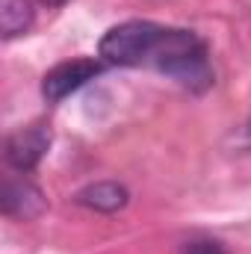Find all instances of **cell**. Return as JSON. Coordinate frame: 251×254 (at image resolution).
Listing matches in <instances>:
<instances>
[{
    "label": "cell",
    "instance_id": "obj_5",
    "mask_svg": "<svg viewBox=\"0 0 251 254\" xmlns=\"http://www.w3.org/2000/svg\"><path fill=\"white\" fill-rule=\"evenodd\" d=\"M48 210V198L33 181L27 178H6L0 190V213L6 219L33 222Z\"/></svg>",
    "mask_w": 251,
    "mask_h": 254
},
{
    "label": "cell",
    "instance_id": "obj_2",
    "mask_svg": "<svg viewBox=\"0 0 251 254\" xmlns=\"http://www.w3.org/2000/svg\"><path fill=\"white\" fill-rule=\"evenodd\" d=\"M166 36L163 24L154 21H125L110 27L101 42H98V57L107 65H122V68H142L148 65Z\"/></svg>",
    "mask_w": 251,
    "mask_h": 254
},
{
    "label": "cell",
    "instance_id": "obj_4",
    "mask_svg": "<svg viewBox=\"0 0 251 254\" xmlns=\"http://www.w3.org/2000/svg\"><path fill=\"white\" fill-rule=\"evenodd\" d=\"M48 148H51V127L30 125V127L12 133V136L6 139L3 157H6V166H9V169L27 175V172H33V169L45 160Z\"/></svg>",
    "mask_w": 251,
    "mask_h": 254
},
{
    "label": "cell",
    "instance_id": "obj_6",
    "mask_svg": "<svg viewBox=\"0 0 251 254\" xmlns=\"http://www.w3.org/2000/svg\"><path fill=\"white\" fill-rule=\"evenodd\" d=\"M127 201H130V192L127 187L116 184V181H98V184H89L74 195V204L86 207V210H95V213H119L125 210Z\"/></svg>",
    "mask_w": 251,
    "mask_h": 254
},
{
    "label": "cell",
    "instance_id": "obj_3",
    "mask_svg": "<svg viewBox=\"0 0 251 254\" xmlns=\"http://www.w3.org/2000/svg\"><path fill=\"white\" fill-rule=\"evenodd\" d=\"M104 68H107L104 60H92V57H80V60L54 65L42 80V95L48 104H60L68 95H74L77 89H83L86 83H92L95 77H101Z\"/></svg>",
    "mask_w": 251,
    "mask_h": 254
},
{
    "label": "cell",
    "instance_id": "obj_7",
    "mask_svg": "<svg viewBox=\"0 0 251 254\" xmlns=\"http://www.w3.org/2000/svg\"><path fill=\"white\" fill-rule=\"evenodd\" d=\"M33 21H36L33 0H0V36H3V42L27 36Z\"/></svg>",
    "mask_w": 251,
    "mask_h": 254
},
{
    "label": "cell",
    "instance_id": "obj_8",
    "mask_svg": "<svg viewBox=\"0 0 251 254\" xmlns=\"http://www.w3.org/2000/svg\"><path fill=\"white\" fill-rule=\"evenodd\" d=\"M225 148L231 154H251V113L246 116V122L228 136V145Z\"/></svg>",
    "mask_w": 251,
    "mask_h": 254
},
{
    "label": "cell",
    "instance_id": "obj_1",
    "mask_svg": "<svg viewBox=\"0 0 251 254\" xmlns=\"http://www.w3.org/2000/svg\"><path fill=\"white\" fill-rule=\"evenodd\" d=\"M151 68H157L160 74H166L192 95H204L216 83L210 51L192 30L166 27V36L151 60Z\"/></svg>",
    "mask_w": 251,
    "mask_h": 254
},
{
    "label": "cell",
    "instance_id": "obj_10",
    "mask_svg": "<svg viewBox=\"0 0 251 254\" xmlns=\"http://www.w3.org/2000/svg\"><path fill=\"white\" fill-rule=\"evenodd\" d=\"M45 3H48V6H65L68 0H45Z\"/></svg>",
    "mask_w": 251,
    "mask_h": 254
},
{
    "label": "cell",
    "instance_id": "obj_9",
    "mask_svg": "<svg viewBox=\"0 0 251 254\" xmlns=\"http://www.w3.org/2000/svg\"><path fill=\"white\" fill-rule=\"evenodd\" d=\"M184 254H228V252L216 240H192V243H187Z\"/></svg>",
    "mask_w": 251,
    "mask_h": 254
}]
</instances>
